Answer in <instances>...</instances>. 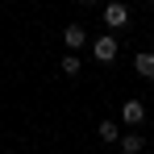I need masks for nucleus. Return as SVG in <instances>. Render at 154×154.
Masks as SVG:
<instances>
[{
    "mask_svg": "<svg viewBox=\"0 0 154 154\" xmlns=\"http://www.w3.org/2000/svg\"><path fill=\"white\" fill-rule=\"evenodd\" d=\"M133 67H137V75H142V79H154V54H150V50L137 54V58H133Z\"/></svg>",
    "mask_w": 154,
    "mask_h": 154,
    "instance_id": "423d86ee",
    "label": "nucleus"
},
{
    "mask_svg": "<svg viewBox=\"0 0 154 154\" xmlns=\"http://www.w3.org/2000/svg\"><path fill=\"white\" fill-rule=\"evenodd\" d=\"M63 42H67L71 50H79V46L88 42V33H83V25H67V29H63Z\"/></svg>",
    "mask_w": 154,
    "mask_h": 154,
    "instance_id": "39448f33",
    "label": "nucleus"
},
{
    "mask_svg": "<svg viewBox=\"0 0 154 154\" xmlns=\"http://www.w3.org/2000/svg\"><path fill=\"white\" fill-rule=\"evenodd\" d=\"M92 54H96L100 63H112V58H117V38H112V33H100V38L92 42Z\"/></svg>",
    "mask_w": 154,
    "mask_h": 154,
    "instance_id": "f03ea898",
    "label": "nucleus"
},
{
    "mask_svg": "<svg viewBox=\"0 0 154 154\" xmlns=\"http://www.w3.org/2000/svg\"><path fill=\"white\" fill-rule=\"evenodd\" d=\"M125 21H129V8L121 4V0H108V4H104V25H108V29H121Z\"/></svg>",
    "mask_w": 154,
    "mask_h": 154,
    "instance_id": "f257e3e1",
    "label": "nucleus"
},
{
    "mask_svg": "<svg viewBox=\"0 0 154 154\" xmlns=\"http://www.w3.org/2000/svg\"><path fill=\"white\" fill-rule=\"evenodd\" d=\"M117 142H121V150H125V154H142V146H146V137H142V133H121Z\"/></svg>",
    "mask_w": 154,
    "mask_h": 154,
    "instance_id": "20e7f679",
    "label": "nucleus"
},
{
    "mask_svg": "<svg viewBox=\"0 0 154 154\" xmlns=\"http://www.w3.org/2000/svg\"><path fill=\"white\" fill-rule=\"evenodd\" d=\"M121 121L137 129L142 121H146V104H142V100H125V104H121Z\"/></svg>",
    "mask_w": 154,
    "mask_h": 154,
    "instance_id": "7ed1b4c3",
    "label": "nucleus"
},
{
    "mask_svg": "<svg viewBox=\"0 0 154 154\" xmlns=\"http://www.w3.org/2000/svg\"><path fill=\"white\" fill-rule=\"evenodd\" d=\"M96 133H100L104 142H117V137H121V129H117V121H100V129H96Z\"/></svg>",
    "mask_w": 154,
    "mask_h": 154,
    "instance_id": "0eeeda50",
    "label": "nucleus"
},
{
    "mask_svg": "<svg viewBox=\"0 0 154 154\" xmlns=\"http://www.w3.org/2000/svg\"><path fill=\"white\" fill-rule=\"evenodd\" d=\"M58 67H63V75H71V79H75V75H79V58H75V50L67 54V58H63Z\"/></svg>",
    "mask_w": 154,
    "mask_h": 154,
    "instance_id": "6e6552de",
    "label": "nucleus"
}]
</instances>
